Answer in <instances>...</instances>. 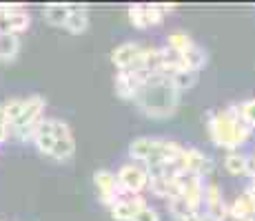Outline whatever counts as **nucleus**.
<instances>
[{
    "label": "nucleus",
    "mask_w": 255,
    "mask_h": 221,
    "mask_svg": "<svg viewBox=\"0 0 255 221\" xmlns=\"http://www.w3.org/2000/svg\"><path fill=\"white\" fill-rule=\"evenodd\" d=\"M71 4H62V2H53L45 7V20L53 27H65L67 18H69Z\"/></svg>",
    "instance_id": "nucleus-18"
},
{
    "label": "nucleus",
    "mask_w": 255,
    "mask_h": 221,
    "mask_svg": "<svg viewBox=\"0 0 255 221\" xmlns=\"http://www.w3.org/2000/svg\"><path fill=\"white\" fill-rule=\"evenodd\" d=\"M166 47L173 49V51H178V53H184L186 49L193 47V40H191L186 33L175 31V33H171V36H169V40H166Z\"/></svg>",
    "instance_id": "nucleus-24"
},
{
    "label": "nucleus",
    "mask_w": 255,
    "mask_h": 221,
    "mask_svg": "<svg viewBox=\"0 0 255 221\" xmlns=\"http://www.w3.org/2000/svg\"><path fill=\"white\" fill-rule=\"evenodd\" d=\"M51 133H53V153L51 157L58 161L71 159L76 153V142H73L71 129L67 122L62 120H51Z\"/></svg>",
    "instance_id": "nucleus-4"
},
{
    "label": "nucleus",
    "mask_w": 255,
    "mask_h": 221,
    "mask_svg": "<svg viewBox=\"0 0 255 221\" xmlns=\"http://www.w3.org/2000/svg\"><path fill=\"white\" fill-rule=\"evenodd\" d=\"M204 204H207V208H209V215H211V217H215L218 221H222L229 215V210H227V206H224V199H222V193H220L218 184H209L207 188H204Z\"/></svg>",
    "instance_id": "nucleus-14"
},
{
    "label": "nucleus",
    "mask_w": 255,
    "mask_h": 221,
    "mask_svg": "<svg viewBox=\"0 0 255 221\" xmlns=\"http://www.w3.org/2000/svg\"><path fill=\"white\" fill-rule=\"evenodd\" d=\"M149 75L151 73L138 71V69H120L116 75V93L122 100H133Z\"/></svg>",
    "instance_id": "nucleus-5"
},
{
    "label": "nucleus",
    "mask_w": 255,
    "mask_h": 221,
    "mask_svg": "<svg viewBox=\"0 0 255 221\" xmlns=\"http://www.w3.org/2000/svg\"><path fill=\"white\" fill-rule=\"evenodd\" d=\"M180 93L175 91L171 75L166 73H151L144 80V84L140 86L138 95L133 97V102L138 104V109L144 113L146 117L153 120H164L171 117L178 109Z\"/></svg>",
    "instance_id": "nucleus-1"
},
{
    "label": "nucleus",
    "mask_w": 255,
    "mask_h": 221,
    "mask_svg": "<svg viewBox=\"0 0 255 221\" xmlns=\"http://www.w3.org/2000/svg\"><path fill=\"white\" fill-rule=\"evenodd\" d=\"M116 177H118V186L127 195H140L146 188V184H149V173L133 164H125Z\"/></svg>",
    "instance_id": "nucleus-6"
},
{
    "label": "nucleus",
    "mask_w": 255,
    "mask_h": 221,
    "mask_svg": "<svg viewBox=\"0 0 255 221\" xmlns=\"http://www.w3.org/2000/svg\"><path fill=\"white\" fill-rule=\"evenodd\" d=\"M142 47L138 42H125L120 44V47H116V51L111 53V60H114V65L118 67V71L120 69H129L133 65V60L140 56Z\"/></svg>",
    "instance_id": "nucleus-15"
},
{
    "label": "nucleus",
    "mask_w": 255,
    "mask_h": 221,
    "mask_svg": "<svg viewBox=\"0 0 255 221\" xmlns=\"http://www.w3.org/2000/svg\"><path fill=\"white\" fill-rule=\"evenodd\" d=\"M227 210H229V213H231L238 221L244 219V217H253V215H255V213H253V204H251V199H249L247 195H240V197L231 204V208H227Z\"/></svg>",
    "instance_id": "nucleus-22"
},
{
    "label": "nucleus",
    "mask_w": 255,
    "mask_h": 221,
    "mask_svg": "<svg viewBox=\"0 0 255 221\" xmlns=\"http://www.w3.org/2000/svg\"><path fill=\"white\" fill-rule=\"evenodd\" d=\"M65 29L73 36H80L89 29V13H87L85 7H71L69 11V18L65 22Z\"/></svg>",
    "instance_id": "nucleus-16"
},
{
    "label": "nucleus",
    "mask_w": 255,
    "mask_h": 221,
    "mask_svg": "<svg viewBox=\"0 0 255 221\" xmlns=\"http://www.w3.org/2000/svg\"><path fill=\"white\" fill-rule=\"evenodd\" d=\"M238 111H240V117H242V120L247 122L251 129H255V100L242 102V104L238 106Z\"/></svg>",
    "instance_id": "nucleus-26"
},
{
    "label": "nucleus",
    "mask_w": 255,
    "mask_h": 221,
    "mask_svg": "<svg viewBox=\"0 0 255 221\" xmlns=\"http://www.w3.org/2000/svg\"><path fill=\"white\" fill-rule=\"evenodd\" d=\"M240 221H255V215H253V217H244V219H240Z\"/></svg>",
    "instance_id": "nucleus-31"
},
{
    "label": "nucleus",
    "mask_w": 255,
    "mask_h": 221,
    "mask_svg": "<svg viewBox=\"0 0 255 221\" xmlns=\"http://www.w3.org/2000/svg\"><path fill=\"white\" fill-rule=\"evenodd\" d=\"M31 140L36 142L38 150L42 155H49L51 157L53 153V133H51V120H45L42 117L36 126H33V133H31Z\"/></svg>",
    "instance_id": "nucleus-13"
},
{
    "label": "nucleus",
    "mask_w": 255,
    "mask_h": 221,
    "mask_svg": "<svg viewBox=\"0 0 255 221\" xmlns=\"http://www.w3.org/2000/svg\"><path fill=\"white\" fill-rule=\"evenodd\" d=\"M93 184H96L98 193H100L102 204H107L109 208L116 204L118 199L127 197V193L118 186V177L111 173V170H98V173L93 175Z\"/></svg>",
    "instance_id": "nucleus-7"
},
{
    "label": "nucleus",
    "mask_w": 255,
    "mask_h": 221,
    "mask_svg": "<svg viewBox=\"0 0 255 221\" xmlns=\"http://www.w3.org/2000/svg\"><path fill=\"white\" fill-rule=\"evenodd\" d=\"M169 208H171V215H173L175 219H186V217H191V215H200L198 210L193 208V206L186 201L182 195H178V197H173V199H169Z\"/></svg>",
    "instance_id": "nucleus-21"
},
{
    "label": "nucleus",
    "mask_w": 255,
    "mask_h": 221,
    "mask_svg": "<svg viewBox=\"0 0 255 221\" xmlns=\"http://www.w3.org/2000/svg\"><path fill=\"white\" fill-rule=\"evenodd\" d=\"M146 206V201L142 195H127V197L118 199L111 206V215L116 221H133V217Z\"/></svg>",
    "instance_id": "nucleus-10"
},
{
    "label": "nucleus",
    "mask_w": 255,
    "mask_h": 221,
    "mask_svg": "<svg viewBox=\"0 0 255 221\" xmlns=\"http://www.w3.org/2000/svg\"><path fill=\"white\" fill-rule=\"evenodd\" d=\"M129 20L138 29H149L162 22V11L158 9V4H131Z\"/></svg>",
    "instance_id": "nucleus-9"
},
{
    "label": "nucleus",
    "mask_w": 255,
    "mask_h": 221,
    "mask_svg": "<svg viewBox=\"0 0 255 221\" xmlns=\"http://www.w3.org/2000/svg\"><path fill=\"white\" fill-rule=\"evenodd\" d=\"M158 146H160V140H153V137H138L129 144V155L133 159H140L144 161L146 166L153 164L155 155H158Z\"/></svg>",
    "instance_id": "nucleus-11"
},
{
    "label": "nucleus",
    "mask_w": 255,
    "mask_h": 221,
    "mask_svg": "<svg viewBox=\"0 0 255 221\" xmlns=\"http://www.w3.org/2000/svg\"><path fill=\"white\" fill-rule=\"evenodd\" d=\"M182 60H184V65H186L189 71L198 73L200 69L207 67V51H204V49H200L198 44H193V47L186 49V51L182 53Z\"/></svg>",
    "instance_id": "nucleus-19"
},
{
    "label": "nucleus",
    "mask_w": 255,
    "mask_h": 221,
    "mask_svg": "<svg viewBox=\"0 0 255 221\" xmlns=\"http://www.w3.org/2000/svg\"><path fill=\"white\" fill-rule=\"evenodd\" d=\"M198 221H218L215 217H211L209 213H204V215H198Z\"/></svg>",
    "instance_id": "nucleus-29"
},
{
    "label": "nucleus",
    "mask_w": 255,
    "mask_h": 221,
    "mask_svg": "<svg viewBox=\"0 0 255 221\" xmlns=\"http://www.w3.org/2000/svg\"><path fill=\"white\" fill-rule=\"evenodd\" d=\"M133 221H160V217H158V213H155L153 208L144 206V208H142L140 213L133 217Z\"/></svg>",
    "instance_id": "nucleus-27"
},
{
    "label": "nucleus",
    "mask_w": 255,
    "mask_h": 221,
    "mask_svg": "<svg viewBox=\"0 0 255 221\" xmlns=\"http://www.w3.org/2000/svg\"><path fill=\"white\" fill-rule=\"evenodd\" d=\"M9 137V124H7V117H4V111H2V104H0V144Z\"/></svg>",
    "instance_id": "nucleus-28"
},
{
    "label": "nucleus",
    "mask_w": 255,
    "mask_h": 221,
    "mask_svg": "<svg viewBox=\"0 0 255 221\" xmlns=\"http://www.w3.org/2000/svg\"><path fill=\"white\" fill-rule=\"evenodd\" d=\"M182 221H198V215H191V217H186V219H182Z\"/></svg>",
    "instance_id": "nucleus-30"
},
{
    "label": "nucleus",
    "mask_w": 255,
    "mask_h": 221,
    "mask_svg": "<svg viewBox=\"0 0 255 221\" xmlns=\"http://www.w3.org/2000/svg\"><path fill=\"white\" fill-rule=\"evenodd\" d=\"M178 168L184 173L198 175L202 177L204 173H211V161L207 159V155L198 148H182V155L178 159Z\"/></svg>",
    "instance_id": "nucleus-8"
},
{
    "label": "nucleus",
    "mask_w": 255,
    "mask_h": 221,
    "mask_svg": "<svg viewBox=\"0 0 255 221\" xmlns=\"http://www.w3.org/2000/svg\"><path fill=\"white\" fill-rule=\"evenodd\" d=\"M20 49V42H18V36H11V33H0V60H13Z\"/></svg>",
    "instance_id": "nucleus-20"
},
{
    "label": "nucleus",
    "mask_w": 255,
    "mask_h": 221,
    "mask_svg": "<svg viewBox=\"0 0 255 221\" xmlns=\"http://www.w3.org/2000/svg\"><path fill=\"white\" fill-rule=\"evenodd\" d=\"M251 126L240 117L238 106H229V109L209 115V135L215 146L235 150L251 137Z\"/></svg>",
    "instance_id": "nucleus-2"
},
{
    "label": "nucleus",
    "mask_w": 255,
    "mask_h": 221,
    "mask_svg": "<svg viewBox=\"0 0 255 221\" xmlns=\"http://www.w3.org/2000/svg\"><path fill=\"white\" fill-rule=\"evenodd\" d=\"M22 106H24V100H9L7 104H2V111H4V117H7L9 129H11L13 122H16L18 117H20Z\"/></svg>",
    "instance_id": "nucleus-25"
},
{
    "label": "nucleus",
    "mask_w": 255,
    "mask_h": 221,
    "mask_svg": "<svg viewBox=\"0 0 255 221\" xmlns=\"http://www.w3.org/2000/svg\"><path fill=\"white\" fill-rule=\"evenodd\" d=\"M224 168L231 175H251V159H249L244 153H238V150H231L224 159Z\"/></svg>",
    "instance_id": "nucleus-17"
},
{
    "label": "nucleus",
    "mask_w": 255,
    "mask_h": 221,
    "mask_svg": "<svg viewBox=\"0 0 255 221\" xmlns=\"http://www.w3.org/2000/svg\"><path fill=\"white\" fill-rule=\"evenodd\" d=\"M42 111H45V97H40V95L27 97V100H24L20 117L13 122L11 131L18 133V137H20V140H31L33 126L42 120Z\"/></svg>",
    "instance_id": "nucleus-3"
},
{
    "label": "nucleus",
    "mask_w": 255,
    "mask_h": 221,
    "mask_svg": "<svg viewBox=\"0 0 255 221\" xmlns=\"http://www.w3.org/2000/svg\"><path fill=\"white\" fill-rule=\"evenodd\" d=\"M29 24H31V18H29L27 11L0 13V33H11V36H18V33L27 31Z\"/></svg>",
    "instance_id": "nucleus-12"
},
{
    "label": "nucleus",
    "mask_w": 255,
    "mask_h": 221,
    "mask_svg": "<svg viewBox=\"0 0 255 221\" xmlns=\"http://www.w3.org/2000/svg\"><path fill=\"white\" fill-rule=\"evenodd\" d=\"M171 82H173L175 91H189V88L195 86V82H198V73L193 71H178L171 75Z\"/></svg>",
    "instance_id": "nucleus-23"
}]
</instances>
